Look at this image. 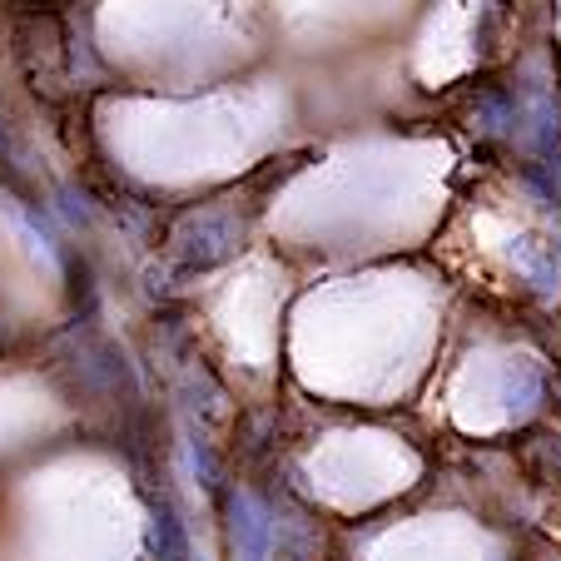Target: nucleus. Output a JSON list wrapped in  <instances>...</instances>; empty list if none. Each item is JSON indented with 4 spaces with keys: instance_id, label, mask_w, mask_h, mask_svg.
I'll return each mask as SVG.
<instances>
[{
    "instance_id": "nucleus-4",
    "label": "nucleus",
    "mask_w": 561,
    "mask_h": 561,
    "mask_svg": "<svg viewBox=\"0 0 561 561\" xmlns=\"http://www.w3.org/2000/svg\"><path fill=\"white\" fill-rule=\"evenodd\" d=\"M512 259L522 264V274L531 278L537 288H551L561 278V264L551 259V249L541 244V239H517V249H512Z\"/></svg>"
},
{
    "instance_id": "nucleus-2",
    "label": "nucleus",
    "mask_w": 561,
    "mask_h": 561,
    "mask_svg": "<svg viewBox=\"0 0 561 561\" xmlns=\"http://www.w3.org/2000/svg\"><path fill=\"white\" fill-rule=\"evenodd\" d=\"M229 249H233V224L219 219V214H199V219H190L180 233V254L199 268L229 259Z\"/></svg>"
},
{
    "instance_id": "nucleus-1",
    "label": "nucleus",
    "mask_w": 561,
    "mask_h": 561,
    "mask_svg": "<svg viewBox=\"0 0 561 561\" xmlns=\"http://www.w3.org/2000/svg\"><path fill=\"white\" fill-rule=\"evenodd\" d=\"M229 557L233 561H274V517L249 492L229 497Z\"/></svg>"
},
{
    "instance_id": "nucleus-3",
    "label": "nucleus",
    "mask_w": 561,
    "mask_h": 561,
    "mask_svg": "<svg viewBox=\"0 0 561 561\" xmlns=\"http://www.w3.org/2000/svg\"><path fill=\"white\" fill-rule=\"evenodd\" d=\"M149 547H154L159 561H190V537H184V522L174 517L170 502L154 507V522H149Z\"/></svg>"
}]
</instances>
